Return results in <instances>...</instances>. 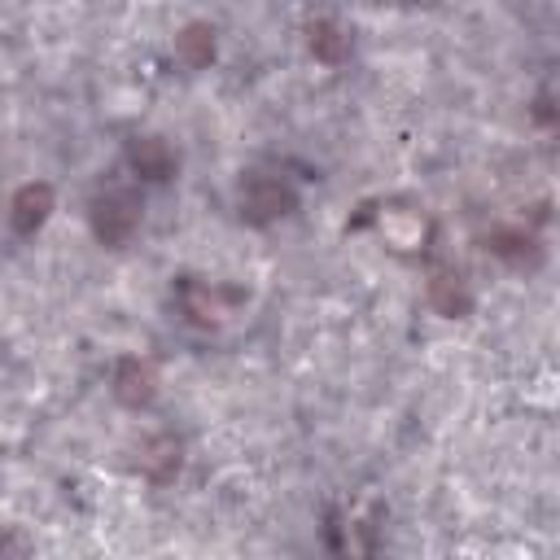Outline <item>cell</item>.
Wrapping results in <instances>:
<instances>
[{
  "instance_id": "1",
  "label": "cell",
  "mask_w": 560,
  "mask_h": 560,
  "mask_svg": "<svg viewBox=\"0 0 560 560\" xmlns=\"http://www.w3.org/2000/svg\"><path fill=\"white\" fill-rule=\"evenodd\" d=\"M136 197L131 192H109V197H101L96 201V232L105 236V241H122L131 228H136Z\"/></svg>"
}]
</instances>
